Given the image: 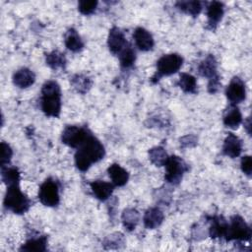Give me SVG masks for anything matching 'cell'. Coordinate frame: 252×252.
Returning a JSON list of instances; mask_svg holds the SVG:
<instances>
[{
    "instance_id": "obj_15",
    "label": "cell",
    "mask_w": 252,
    "mask_h": 252,
    "mask_svg": "<svg viewBox=\"0 0 252 252\" xmlns=\"http://www.w3.org/2000/svg\"><path fill=\"white\" fill-rule=\"evenodd\" d=\"M90 185L94 197L99 201H106L111 196L114 189L112 183L102 180H94Z\"/></svg>"
},
{
    "instance_id": "obj_31",
    "label": "cell",
    "mask_w": 252,
    "mask_h": 252,
    "mask_svg": "<svg viewBox=\"0 0 252 252\" xmlns=\"http://www.w3.org/2000/svg\"><path fill=\"white\" fill-rule=\"evenodd\" d=\"M124 242L125 239L123 234H121L120 232H115L105 237V239L103 240V246L107 249H116L122 246Z\"/></svg>"
},
{
    "instance_id": "obj_14",
    "label": "cell",
    "mask_w": 252,
    "mask_h": 252,
    "mask_svg": "<svg viewBox=\"0 0 252 252\" xmlns=\"http://www.w3.org/2000/svg\"><path fill=\"white\" fill-rule=\"evenodd\" d=\"M35 81L34 73L26 67L20 68L13 75V83L20 89H27L31 87Z\"/></svg>"
},
{
    "instance_id": "obj_16",
    "label": "cell",
    "mask_w": 252,
    "mask_h": 252,
    "mask_svg": "<svg viewBox=\"0 0 252 252\" xmlns=\"http://www.w3.org/2000/svg\"><path fill=\"white\" fill-rule=\"evenodd\" d=\"M225 127L230 129H237L242 122V114L235 104H231L225 109L222 118Z\"/></svg>"
},
{
    "instance_id": "obj_22",
    "label": "cell",
    "mask_w": 252,
    "mask_h": 252,
    "mask_svg": "<svg viewBox=\"0 0 252 252\" xmlns=\"http://www.w3.org/2000/svg\"><path fill=\"white\" fill-rule=\"evenodd\" d=\"M121 220L125 229L128 231H132L136 228L140 220V214L136 209L127 208L122 213Z\"/></svg>"
},
{
    "instance_id": "obj_34",
    "label": "cell",
    "mask_w": 252,
    "mask_h": 252,
    "mask_svg": "<svg viewBox=\"0 0 252 252\" xmlns=\"http://www.w3.org/2000/svg\"><path fill=\"white\" fill-rule=\"evenodd\" d=\"M240 167L244 174H246L248 177L251 176L252 173V158L250 156H244L241 158L240 161Z\"/></svg>"
},
{
    "instance_id": "obj_17",
    "label": "cell",
    "mask_w": 252,
    "mask_h": 252,
    "mask_svg": "<svg viewBox=\"0 0 252 252\" xmlns=\"http://www.w3.org/2000/svg\"><path fill=\"white\" fill-rule=\"evenodd\" d=\"M107 173L114 186H124L129 179L128 171L118 163H112L109 165L107 168Z\"/></svg>"
},
{
    "instance_id": "obj_35",
    "label": "cell",
    "mask_w": 252,
    "mask_h": 252,
    "mask_svg": "<svg viewBox=\"0 0 252 252\" xmlns=\"http://www.w3.org/2000/svg\"><path fill=\"white\" fill-rule=\"evenodd\" d=\"M196 143H197V140H196V138L194 137V136H192V135H187V136H185V137H183V138H181L180 139V145L183 147V148H187V147H193V146H195L196 145Z\"/></svg>"
},
{
    "instance_id": "obj_10",
    "label": "cell",
    "mask_w": 252,
    "mask_h": 252,
    "mask_svg": "<svg viewBox=\"0 0 252 252\" xmlns=\"http://www.w3.org/2000/svg\"><path fill=\"white\" fill-rule=\"evenodd\" d=\"M107 45L112 54L118 55L126 46L127 41L123 32L117 27H113L108 33Z\"/></svg>"
},
{
    "instance_id": "obj_24",
    "label": "cell",
    "mask_w": 252,
    "mask_h": 252,
    "mask_svg": "<svg viewBox=\"0 0 252 252\" xmlns=\"http://www.w3.org/2000/svg\"><path fill=\"white\" fill-rule=\"evenodd\" d=\"M178 86L184 93H187V94H195L197 92L196 78L188 73L180 74Z\"/></svg>"
},
{
    "instance_id": "obj_9",
    "label": "cell",
    "mask_w": 252,
    "mask_h": 252,
    "mask_svg": "<svg viewBox=\"0 0 252 252\" xmlns=\"http://www.w3.org/2000/svg\"><path fill=\"white\" fill-rule=\"evenodd\" d=\"M226 98L231 104H237L246 98V88L239 77H233L225 90Z\"/></svg>"
},
{
    "instance_id": "obj_2",
    "label": "cell",
    "mask_w": 252,
    "mask_h": 252,
    "mask_svg": "<svg viewBox=\"0 0 252 252\" xmlns=\"http://www.w3.org/2000/svg\"><path fill=\"white\" fill-rule=\"evenodd\" d=\"M41 110L46 116L58 117L61 112V89L57 82L47 81L41 88Z\"/></svg>"
},
{
    "instance_id": "obj_8",
    "label": "cell",
    "mask_w": 252,
    "mask_h": 252,
    "mask_svg": "<svg viewBox=\"0 0 252 252\" xmlns=\"http://www.w3.org/2000/svg\"><path fill=\"white\" fill-rule=\"evenodd\" d=\"M38 199L46 207L57 206L60 201L58 183L51 178L43 181L38 190Z\"/></svg>"
},
{
    "instance_id": "obj_1",
    "label": "cell",
    "mask_w": 252,
    "mask_h": 252,
    "mask_svg": "<svg viewBox=\"0 0 252 252\" xmlns=\"http://www.w3.org/2000/svg\"><path fill=\"white\" fill-rule=\"evenodd\" d=\"M105 150L103 145L91 134L87 140L77 149L75 154V164L81 171H87L93 163L103 158Z\"/></svg>"
},
{
    "instance_id": "obj_26",
    "label": "cell",
    "mask_w": 252,
    "mask_h": 252,
    "mask_svg": "<svg viewBox=\"0 0 252 252\" xmlns=\"http://www.w3.org/2000/svg\"><path fill=\"white\" fill-rule=\"evenodd\" d=\"M71 85L80 94H86L92 87V80L82 74H76L71 78Z\"/></svg>"
},
{
    "instance_id": "obj_7",
    "label": "cell",
    "mask_w": 252,
    "mask_h": 252,
    "mask_svg": "<svg viewBox=\"0 0 252 252\" xmlns=\"http://www.w3.org/2000/svg\"><path fill=\"white\" fill-rule=\"evenodd\" d=\"M91 134V131L86 127L69 125L66 126L63 130L61 135V141L68 147L78 149Z\"/></svg>"
},
{
    "instance_id": "obj_23",
    "label": "cell",
    "mask_w": 252,
    "mask_h": 252,
    "mask_svg": "<svg viewBox=\"0 0 252 252\" xmlns=\"http://www.w3.org/2000/svg\"><path fill=\"white\" fill-rule=\"evenodd\" d=\"M47 245V236L41 235L28 239L20 248L21 251H45Z\"/></svg>"
},
{
    "instance_id": "obj_12",
    "label": "cell",
    "mask_w": 252,
    "mask_h": 252,
    "mask_svg": "<svg viewBox=\"0 0 252 252\" xmlns=\"http://www.w3.org/2000/svg\"><path fill=\"white\" fill-rule=\"evenodd\" d=\"M242 152V141L233 133H228L222 145V153L228 158H234Z\"/></svg>"
},
{
    "instance_id": "obj_11",
    "label": "cell",
    "mask_w": 252,
    "mask_h": 252,
    "mask_svg": "<svg viewBox=\"0 0 252 252\" xmlns=\"http://www.w3.org/2000/svg\"><path fill=\"white\" fill-rule=\"evenodd\" d=\"M133 38L136 46L142 51H149L154 47L155 41L153 35L148 30L142 27H139L134 31Z\"/></svg>"
},
{
    "instance_id": "obj_25",
    "label": "cell",
    "mask_w": 252,
    "mask_h": 252,
    "mask_svg": "<svg viewBox=\"0 0 252 252\" xmlns=\"http://www.w3.org/2000/svg\"><path fill=\"white\" fill-rule=\"evenodd\" d=\"M175 6L178 10L193 17L198 16L203 9V4L200 1H178Z\"/></svg>"
},
{
    "instance_id": "obj_30",
    "label": "cell",
    "mask_w": 252,
    "mask_h": 252,
    "mask_svg": "<svg viewBox=\"0 0 252 252\" xmlns=\"http://www.w3.org/2000/svg\"><path fill=\"white\" fill-rule=\"evenodd\" d=\"M118 56H119L120 65L123 68L131 67L136 60L135 50L132 48L130 44H127V46L118 54Z\"/></svg>"
},
{
    "instance_id": "obj_28",
    "label": "cell",
    "mask_w": 252,
    "mask_h": 252,
    "mask_svg": "<svg viewBox=\"0 0 252 252\" xmlns=\"http://www.w3.org/2000/svg\"><path fill=\"white\" fill-rule=\"evenodd\" d=\"M45 61L46 64L53 70L63 68L66 65V58L64 53H61L57 50L47 53L45 56Z\"/></svg>"
},
{
    "instance_id": "obj_6",
    "label": "cell",
    "mask_w": 252,
    "mask_h": 252,
    "mask_svg": "<svg viewBox=\"0 0 252 252\" xmlns=\"http://www.w3.org/2000/svg\"><path fill=\"white\" fill-rule=\"evenodd\" d=\"M164 179L166 182L172 185L179 184L183 177V174L188 170L187 163L177 156L168 157L166 162L164 163Z\"/></svg>"
},
{
    "instance_id": "obj_27",
    "label": "cell",
    "mask_w": 252,
    "mask_h": 252,
    "mask_svg": "<svg viewBox=\"0 0 252 252\" xmlns=\"http://www.w3.org/2000/svg\"><path fill=\"white\" fill-rule=\"evenodd\" d=\"M2 180L8 186L19 184L20 181V172L15 166H3L2 171Z\"/></svg>"
},
{
    "instance_id": "obj_20",
    "label": "cell",
    "mask_w": 252,
    "mask_h": 252,
    "mask_svg": "<svg viewBox=\"0 0 252 252\" xmlns=\"http://www.w3.org/2000/svg\"><path fill=\"white\" fill-rule=\"evenodd\" d=\"M218 63L213 55H208L199 65L198 72L202 77H206L209 80L219 77L217 73Z\"/></svg>"
},
{
    "instance_id": "obj_13",
    "label": "cell",
    "mask_w": 252,
    "mask_h": 252,
    "mask_svg": "<svg viewBox=\"0 0 252 252\" xmlns=\"http://www.w3.org/2000/svg\"><path fill=\"white\" fill-rule=\"evenodd\" d=\"M224 13L223 4L218 1H213L209 3L207 7V17H208V27L211 30H215L219 23L221 21Z\"/></svg>"
},
{
    "instance_id": "obj_19",
    "label": "cell",
    "mask_w": 252,
    "mask_h": 252,
    "mask_svg": "<svg viewBox=\"0 0 252 252\" xmlns=\"http://www.w3.org/2000/svg\"><path fill=\"white\" fill-rule=\"evenodd\" d=\"M164 219L163 213L157 207L148 209L143 218L144 225L149 229H155L159 226Z\"/></svg>"
},
{
    "instance_id": "obj_32",
    "label": "cell",
    "mask_w": 252,
    "mask_h": 252,
    "mask_svg": "<svg viewBox=\"0 0 252 252\" xmlns=\"http://www.w3.org/2000/svg\"><path fill=\"white\" fill-rule=\"evenodd\" d=\"M96 7H97V1H94V0H90V1L83 0V1H79L78 3L79 12L86 16L93 14L95 11Z\"/></svg>"
},
{
    "instance_id": "obj_4",
    "label": "cell",
    "mask_w": 252,
    "mask_h": 252,
    "mask_svg": "<svg viewBox=\"0 0 252 252\" xmlns=\"http://www.w3.org/2000/svg\"><path fill=\"white\" fill-rule=\"evenodd\" d=\"M183 58L177 53H169L162 55L157 62V72L152 78V82L156 83L163 76H170L181 68Z\"/></svg>"
},
{
    "instance_id": "obj_29",
    "label": "cell",
    "mask_w": 252,
    "mask_h": 252,
    "mask_svg": "<svg viewBox=\"0 0 252 252\" xmlns=\"http://www.w3.org/2000/svg\"><path fill=\"white\" fill-rule=\"evenodd\" d=\"M168 156L162 147H154L149 151V159L156 166H162L166 162Z\"/></svg>"
},
{
    "instance_id": "obj_18",
    "label": "cell",
    "mask_w": 252,
    "mask_h": 252,
    "mask_svg": "<svg viewBox=\"0 0 252 252\" xmlns=\"http://www.w3.org/2000/svg\"><path fill=\"white\" fill-rule=\"evenodd\" d=\"M228 222L221 217H213L211 219V225L209 228V234L212 238H225Z\"/></svg>"
},
{
    "instance_id": "obj_5",
    "label": "cell",
    "mask_w": 252,
    "mask_h": 252,
    "mask_svg": "<svg viewBox=\"0 0 252 252\" xmlns=\"http://www.w3.org/2000/svg\"><path fill=\"white\" fill-rule=\"evenodd\" d=\"M251 238V228L246 221L238 215H234L230 218L228 222L227 231L225 235L226 241H249Z\"/></svg>"
},
{
    "instance_id": "obj_21",
    "label": "cell",
    "mask_w": 252,
    "mask_h": 252,
    "mask_svg": "<svg viewBox=\"0 0 252 252\" xmlns=\"http://www.w3.org/2000/svg\"><path fill=\"white\" fill-rule=\"evenodd\" d=\"M64 43H65V46L73 52L81 51L84 47V42L81 36L79 35L77 31L73 28L69 29L66 32L64 36Z\"/></svg>"
},
{
    "instance_id": "obj_33",
    "label": "cell",
    "mask_w": 252,
    "mask_h": 252,
    "mask_svg": "<svg viewBox=\"0 0 252 252\" xmlns=\"http://www.w3.org/2000/svg\"><path fill=\"white\" fill-rule=\"evenodd\" d=\"M12 156H13V151L11 147L7 143L2 142L1 143V167L6 166L10 162Z\"/></svg>"
},
{
    "instance_id": "obj_36",
    "label": "cell",
    "mask_w": 252,
    "mask_h": 252,
    "mask_svg": "<svg viewBox=\"0 0 252 252\" xmlns=\"http://www.w3.org/2000/svg\"><path fill=\"white\" fill-rule=\"evenodd\" d=\"M244 127L246 128V131L248 133V135H251V120H250V117H247L246 121H244Z\"/></svg>"
},
{
    "instance_id": "obj_3",
    "label": "cell",
    "mask_w": 252,
    "mask_h": 252,
    "mask_svg": "<svg viewBox=\"0 0 252 252\" xmlns=\"http://www.w3.org/2000/svg\"><path fill=\"white\" fill-rule=\"evenodd\" d=\"M32 205L31 200L21 191L19 184L7 187L4 197V207L17 215L25 214Z\"/></svg>"
}]
</instances>
